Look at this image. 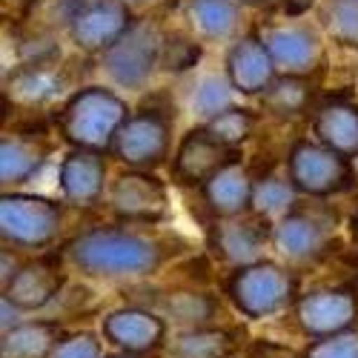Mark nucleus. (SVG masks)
<instances>
[{
  "mask_svg": "<svg viewBox=\"0 0 358 358\" xmlns=\"http://www.w3.org/2000/svg\"><path fill=\"white\" fill-rule=\"evenodd\" d=\"M66 261L89 278H143L164 264V247L135 229L95 227L66 244Z\"/></svg>",
  "mask_w": 358,
  "mask_h": 358,
  "instance_id": "nucleus-1",
  "label": "nucleus"
},
{
  "mask_svg": "<svg viewBox=\"0 0 358 358\" xmlns=\"http://www.w3.org/2000/svg\"><path fill=\"white\" fill-rule=\"evenodd\" d=\"M129 109L115 92L103 86H86L66 101L57 127L66 143L86 152H106L115 143V135L127 124Z\"/></svg>",
  "mask_w": 358,
  "mask_h": 358,
  "instance_id": "nucleus-2",
  "label": "nucleus"
},
{
  "mask_svg": "<svg viewBox=\"0 0 358 358\" xmlns=\"http://www.w3.org/2000/svg\"><path fill=\"white\" fill-rule=\"evenodd\" d=\"M298 281L292 270L275 264V261H258L250 266L235 270L227 281V295L232 307L250 321H264L284 313L289 304H295Z\"/></svg>",
  "mask_w": 358,
  "mask_h": 358,
  "instance_id": "nucleus-3",
  "label": "nucleus"
},
{
  "mask_svg": "<svg viewBox=\"0 0 358 358\" xmlns=\"http://www.w3.org/2000/svg\"><path fill=\"white\" fill-rule=\"evenodd\" d=\"M61 203L41 195L3 192L0 195V235L20 250H41L61 232Z\"/></svg>",
  "mask_w": 358,
  "mask_h": 358,
  "instance_id": "nucleus-4",
  "label": "nucleus"
},
{
  "mask_svg": "<svg viewBox=\"0 0 358 358\" xmlns=\"http://www.w3.org/2000/svg\"><path fill=\"white\" fill-rule=\"evenodd\" d=\"M287 178L295 192L310 198H327L347 192L355 178L347 158L336 155L318 141H295L287 158Z\"/></svg>",
  "mask_w": 358,
  "mask_h": 358,
  "instance_id": "nucleus-5",
  "label": "nucleus"
},
{
  "mask_svg": "<svg viewBox=\"0 0 358 358\" xmlns=\"http://www.w3.org/2000/svg\"><path fill=\"white\" fill-rule=\"evenodd\" d=\"M295 327L310 341L352 333L358 324V292L347 287H318L298 295L292 307Z\"/></svg>",
  "mask_w": 358,
  "mask_h": 358,
  "instance_id": "nucleus-6",
  "label": "nucleus"
},
{
  "mask_svg": "<svg viewBox=\"0 0 358 358\" xmlns=\"http://www.w3.org/2000/svg\"><path fill=\"white\" fill-rule=\"evenodd\" d=\"M161 49L164 41L152 23H132L129 32L103 52V72L117 86L138 89L149 80L155 64L161 61Z\"/></svg>",
  "mask_w": 358,
  "mask_h": 358,
  "instance_id": "nucleus-7",
  "label": "nucleus"
},
{
  "mask_svg": "<svg viewBox=\"0 0 358 358\" xmlns=\"http://www.w3.org/2000/svg\"><path fill=\"white\" fill-rule=\"evenodd\" d=\"M103 341L124 355H152L166 347V321L146 307H117L101 318Z\"/></svg>",
  "mask_w": 358,
  "mask_h": 358,
  "instance_id": "nucleus-8",
  "label": "nucleus"
},
{
  "mask_svg": "<svg viewBox=\"0 0 358 358\" xmlns=\"http://www.w3.org/2000/svg\"><path fill=\"white\" fill-rule=\"evenodd\" d=\"M112 152L132 169H149L169 155V115L143 109L127 117L117 129Z\"/></svg>",
  "mask_w": 358,
  "mask_h": 358,
  "instance_id": "nucleus-9",
  "label": "nucleus"
},
{
  "mask_svg": "<svg viewBox=\"0 0 358 358\" xmlns=\"http://www.w3.org/2000/svg\"><path fill=\"white\" fill-rule=\"evenodd\" d=\"M132 26L127 0H89L69 17V35L86 52H106Z\"/></svg>",
  "mask_w": 358,
  "mask_h": 358,
  "instance_id": "nucleus-10",
  "label": "nucleus"
},
{
  "mask_svg": "<svg viewBox=\"0 0 358 358\" xmlns=\"http://www.w3.org/2000/svg\"><path fill=\"white\" fill-rule=\"evenodd\" d=\"M333 241V221L330 215H321L318 210H301L295 206L292 213L275 221L273 227V244L289 261H315L327 252Z\"/></svg>",
  "mask_w": 358,
  "mask_h": 358,
  "instance_id": "nucleus-11",
  "label": "nucleus"
},
{
  "mask_svg": "<svg viewBox=\"0 0 358 358\" xmlns=\"http://www.w3.org/2000/svg\"><path fill=\"white\" fill-rule=\"evenodd\" d=\"M166 203L169 198L164 181L143 169L117 175L109 187V206L115 210V215L127 221H141V224L161 221L166 215Z\"/></svg>",
  "mask_w": 358,
  "mask_h": 358,
  "instance_id": "nucleus-12",
  "label": "nucleus"
},
{
  "mask_svg": "<svg viewBox=\"0 0 358 358\" xmlns=\"http://www.w3.org/2000/svg\"><path fill=\"white\" fill-rule=\"evenodd\" d=\"M235 161H238L235 149L218 143L203 127H195L181 138V143H178L172 172H175V178L181 184L203 187L206 181H213L224 166H229Z\"/></svg>",
  "mask_w": 358,
  "mask_h": 358,
  "instance_id": "nucleus-13",
  "label": "nucleus"
},
{
  "mask_svg": "<svg viewBox=\"0 0 358 358\" xmlns=\"http://www.w3.org/2000/svg\"><path fill=\"white\" fill-rule=\"evenodd\" d=\"M64 270L57 255H41L17 266L15 278L3 287V295L20 310V313H35L49 307L64 289Z\"/></svg>",
  "mask_w": 358,
  "mask_h": 358,
  "instance_id": "nucleus-14",
  "label": "nucleus"
},
{
  "mask_svg": "<svg viewBox=\"0 0 358 358\" xmlns=\"http://www.w3.org/2000/svg\"><path fill=\"white\" fill-rule=\"evenodd\" d=\"M227 80L232 89L244 95L266 92L275 83V64L270 57V49L264 46V38L244 35L235 41L227 52Z\"/></svg>",
  "mask_w": 358,
  "mask_h": 358,
  "instance_id": "nucleus-15",
  "label": "nucleus"
},
{
  "mask_svg": "<svg viewBox=\"0 0 358 358\" xmlns=\"http://www.w3.org/2000/svg\"><path fill=\"white\" fill-rule=\"evenodd\" d=\"M266 238H273V229L264 218L258 215H241V218H229L218 221L213 227V247L215 252L229 261L235 270L261 261V250L266 244Z\"/></svg>",
  "mask_w": 358,
  "mask_h": 358,
  "instance_id": "nucleus-16",
  "label": "nucleus"
},
{
  "mask_svg": "<svg viewBox=\"0 0 358 358\" xmlns=\"http://www.w3.org/2000/svg\"><path fill=\"white\" fill-rule=\"evenodd\" d=\"M264 46L284 75L304 78L321 61V41L310 26H273L264 32Z\"/></svg>",
  "mask_w": 358,
  "mask_h": 358,
  "instance_id": "nucleus-17",
  "label": "nucleus"
},
{
  "mask_svg": "<svg viewBox=\"0 0 358 358\" xmlns=\"http://www.w3.org/2000/svg\"><path fill=\"white\" fill-rule=\"evenodd\" d=\"M106 181V161L101 152H86V149H72L64 158L57 184L72 206H95L103 195Z\"/></svg>",
  "mask_w": 358,
  "mask_h": 358,
  "instance_id": "nucleus-18",
  "label": "nucleus"
},
{
  "mask_svg": "<svg viewBox=\"0 0 358 358\" xmlns=\"http://www.w3.org/2000/svg\"><path fill=\"white\" fill-rule=\"evenodd\" d=\"M201 189H203V201H206V206H210V213L221 221L241 218V215L252 213L255 181H252V175L241 166V161L224 166L213 181H206Z\"/></svg>",
  "mask_w": 358,
  "mask_h": 358,
  "instance_id": "nucleus-19",
  "label": "nucleus"
},
{
  "mask_svg": "<svg viewBox=\"0 0 358 358\" xmlns=\"http://www.w3.org/2000/svg\"><path fill=\"white\" fill-rule=\"evenodd\" d=\"M313 132L318 143L333 149L341 158L358 155V106L350 101H327L313 115Z\"/></svg>",
  "mask_w": 358,
  "mask_h": 358,
  "instance_id": "nucleus-20",
  "label": "nucleus"
},
{
  "mask_svg": "<svg viewBox=\"0 0 358 358\" xmlns=\"http://www.w3.org/2000/svg\"><path fill=\"white\" fill-rule=\"evenodd\" d=\"M57 341H61V324L57 321H20L9 333L0 336V358H49Z\"/></svg>",
  "mask_w": 358,
  "mask_h": 358,
  "instance_id": "nucleus-21",
  "label": "nucleus"
},
{
  "mask_svg": "<svg viewBox=\"0 0 358 358\" xmlns=\"http://www.w3.org/2000/svg\"><path fill=\"white\" fill-rule=\"evenodd\" d=\"M161 318L172 321L178 330H201V327H215V318L221 313L213 295L198 289H175L166 292L161 301Z\"/></svg>",
  "mask_w": 358,
  "mask_h": 358,
  "instance_id": "nucleus-22",
  "label": "nucleus"
},
{
  "mask_svg": "<svg viewBox=\"0 0 358 358\" xmlns=\"http://www.w3.org/2000/svg\"><path fill=\"white\" fill-rule=\"evenodd\" d=\"M235 350V336L224 327H201V330H178L166 347V358H227Z\"/></svg>",
  "mask_w": 358,
  "mask_h": 358,
  "instance_id": "nucleus-23",
  "label": "nucleus"
},
{
  "mask_svg": "<svg viewBox=\"0 0 358 358\" xmlns=\"http://www.w3.org/2000/svg\"><path fill=\"white\" fill-rule=\"evenodd\" d=\"M46 149H41L35 143V138H26V135H6L0 141V181L6 187L12 184H26L41 166Z\"/></svg>",
  "mask_w": 358,
  "mask_h": 358,
  "instance_id": "nucleus-24",
  "label": "nucleus"
},
{
  "mask_svg": "<svg viewBox=\"0 0 358 358\" xmlns=\"http://www.w3.org/2000/svg\"><path fill=\"white\" fill-rule=\"evenodd\" d=\"M187 20L203 38L224 41L241 23V9L235 0H187Z\"/></svg>",
  "mask_w": 358,
  "mask_h": 358,
  "instance_id": "nucleus-25",
  "label": "nucleus"
},
{
  "mask_svg": "<svg viewBox=\"0 0 358 358\" xmlns=\"http://www.w3.org/2000/svg\"><path fill=\"white\" fill-rule=\"evenodd\" d=\"M310 95H313V86H310L307 78L281 75L264 92V106H266V112H273L275 117H298L301 112H307Z\"/></svg>",
  "mask_w": 358,
  "mask_h": 358,
  "instance_id": "nucleus-26",
  "label": "nucleus"
},
{
  "mask_svg": "<svg viewBox=\"0 0 358 358\" xmlns=\"http://www.w3.org/2000/svg\"><path fill=\"white\" fill-rule=\"evenodd\" d=\"M295 187L289 184V178H275V175H266L255 181V192H252V215L270 221L275 215H287L295 210Z\"/></svg>",
  "mask_w": 358,
  "mask_h": 358,
  "instance_id": "nucleus-27",
  "label": "nucleus"
},
{
  "mask_svg": "<svg viewBox=\"0 0 358 358\" xmlns=\"http://www.w3.org/2000/svg\"><path fill=\"white\" fill-rule=\"evenodd\" d=\"M46 64L41 66H23L12 83H9V95L26 106H35V103H43L49 101L52 95L61 92V80H57L49 69H43Z\"/></svg>",
  "mask_w": 358,
  "mask_h": 358,
  "instance_id": "nucleus-28",
  "label": "nucleus"
},
{
  "mask_svg": "<svg viewBox=\"0 0 358 358\" xmlns=\"http://www.w3.org/2000/svg\"><path fill=\"white\" fill-rule=\"evenodd\" d=\"M192 106L198 115L206 117V121H213V117H218L221 112L232 109V83L221 75H203L195 83Z\"/></svg>",
  "mask_w": 358,
  "mask_h": 358,
  "instance_id": "nucleus-29",
  "label": "nucleus"
},
{
  "mask_svg": "<svg viewBox=\"0 0 358 358\" xmlns=\"http://www.w3.org/2000/svg\"><path fill=\"white\" fill-rule=\"evenodd\" d=\"M252 127H255V115L250 109H238V106L221 112L218 117H213V121L203 124L206 132H210L218 143L229 146V149H235V143H241L252 132Z\"/></svg>",
  "mask_w": 358,
  "mask_h": 358,
  "instance_id": "nucleus-30",
  "label": "nucleus"
},
{
  "mask_svg": "<svg viewBox=\"0 0 358 358\" xmlns=\"http://www.w3.org/2000/svg\"><path fill=\"white\" fill-rule=\"evenodd\" d=\"M321 20L341 43H358V0H327Z\"/></svg>",
  "mask_w": 358,
  "mask_h": 358,
  "instance_id": "nucleus-31",
  "label": "nucleus"
},
{
  "mask_svg": "<svg viewBox=\"0 0 358 358\" xmlns=\"http://www.w3.org/2000/svg\"><path fill=\"white\" fill-rule=\"evenodd\" d=\"M103 336L92 330H75L61 336V341L55 344L49 358H106L103 355Z\"/></svg>",
  "mask_w": 358,
  "mask_h": 358,
  "instance_id": "nucleus-32",
  "label": "nucleus"
},
{
  "mask_svg": "<svg viewBox=\"0 0 358 358\" xmlns=\"http://www.w3.org/2000/svg\"><path fill=\"white\" fill-rule=\"evenodd\" d=\"M301 358H358V333H344L333 338L310 341Z\"/></svg>",
  "mask_w": 358,
  "mask_h": 358,
  "instance_id": "nucleus-33",
  "label": "nucleus"
},
{
  "mask_svg": "<svg viewBox=\"0 0 358 358\" xmlns=\"http://www.w3.org/2000/svg\"><path fill=\"white\" fill-rule=\"evenodd\" d=\"M198 57H201V46L187 41V38H169V41H164L161 64L169 72H187L189 66L198 64Z\"/></svg>",
  "mask_w": 358,
  "mask_h": 358,
  "instance_id": "nucleus-34",
  "label": "nucleus"
},
{
  "mask_svg": "<svg viewBox=\"0 0 358 358\" xmlns=\"http://www.w3.org/2000/svg\"><path fill=\"white\" fill-rule=\"evenodd\" d=\"M0 313H3V318H0V330H3V333H9L12 327H17V324H20V310L9 301L6 295L0 298Z\"/></svg>",
  "mask_w": 358,
  "mask_h": 358,
  "instance_id": "nucleus-35",
  "label": "nucleus"
},
{
  "mask_svg": "<svg viewBox=\"0 0 358 358\" xmlns=\"http://www.w3.org/2000/svg\"><path fill=\"white\" fill-rule=\"evenodd\" d=\"M350 232H352V238L358 241V213L352 215V221H350Z\"/></svg>",
  "mask_w": 358,
  "mask_h": 358,
  "instance_id": "nucleus-36",
  "label": "nucleus"
},
{
  "mask_svg": "<svg viewBox=\"0 0 358 358\" xmlns=\"http://www.w3.org/2000/svg\"><path fill=\"white\" fill-rule=\"evenodd\" d=\"M106 358H141V355H124V352H115V355H106Z\"/></svg>",
  "mask_w": 358,
  "mask_h": 358,
  "instance_id": "nucleus-37",
  "label": "nucleus"
}]
</instances>
